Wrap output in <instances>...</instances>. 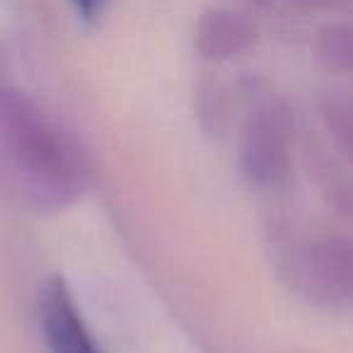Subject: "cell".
Here are the masks:
<instances>
[{
    "label": "cell",
    "instance_id": "5",
    "mask_svg": "<svg viewBox=\"0 0 353 353\" xmlns=\"http://www.w3.org/2000/svg\"><path fill=\"white\" fill-rule=\"evenodd\" d=\"M75 8H78V12L85 17V20H92L94 15H97L99 10H102L104 0H73Z\"/></svg>",
    "mask_w": 353,
    "mask_h": 353
},
{
    "label": "cell",
    "instance_id": "4",
    "mask_svg": "<svg viewBox=\"0 0 353 353\" xmlns=\"http://www.w3.org/2000/svg\"><path fill=\"white\" fill-rule=\"evenodd\" d=\"M39 312L51 353H99L65 281H46L41 288Z\"/></svg>",
    "mask_w": 353,
    "mask_h": 353
},
{
    "label": "cell",
    "instance_id": "3",
    "mask_svg": "<svg viewBox=\"0 0 353 353\" xmlns=\"http://www.w3.org/2000/svg\"><path fill=\"white\" fill-rule=\"evenodd\" d=\"M290 119L281 107L259 109L242 133V170L256 184H274L290 165Z\"/></svg>",
    "mask_w": 353,
    "mask_h": 353
},
{
    "label": "cell",
    "instance_id": "1",
    "mask_svg": "<svg viewBox=\"0 0 353 353\" xmlns=\"http://www.w3.org/2000/svg\"><path fill=\"white\" fill-rule=\"evenodd\" d=\"M0 172L39 211H61L85 189L75 143L34 104L12 94H0Z\"/></svg>",
    "mask_w": 353,
    "mask_h": 353
},
{
    "label": "cell",
    "instance_id": "2",
    "mask_svg": "<svg viewBox=\"0 0 353 353\" xmlns=\"http://www.w3.org/2000/svg\"><path fill=\"white\" fill-rule=\"evenodd\" d=\"M283 276L300 295L317 305L339 307L351 300L353 252L343 237H305L283 256Z\"/></svg>",
    "mask_w": 353,
    "mask_h": 353
}]
</instances>
